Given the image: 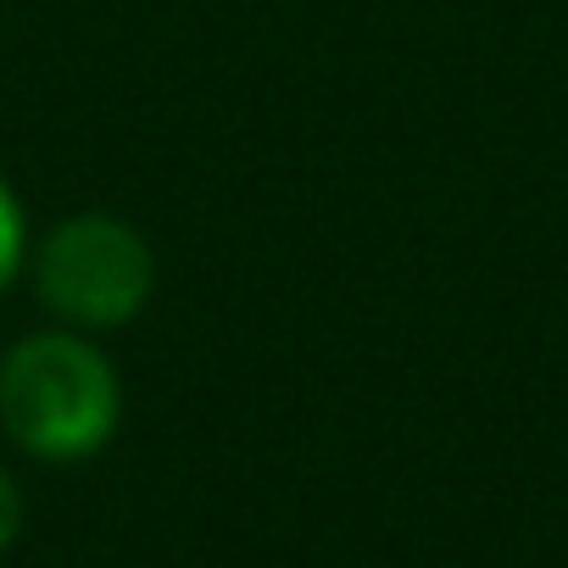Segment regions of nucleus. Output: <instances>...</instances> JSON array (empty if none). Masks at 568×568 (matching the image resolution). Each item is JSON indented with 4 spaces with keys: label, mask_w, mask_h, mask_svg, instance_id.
Segmentation results:
<instances>
[{
    "label": "nucleus",
    "mask_w": 568,
    "mask_h": 568,
    "mask_svg": "<svg viewBox=\"0 0 568 568\" xmlns=\"http://www.w3.org/2000/svg\"><path fill=\"white\" fill-rule=\"evenodd\" d=\"M18 529H23V490L7 468H0V551L18 540Z\"/></svg>",
    "instance_id": "20e7f679"
},
{
    "label": "nucleus",
    "mask_w": 568,
    "mask_h": 568,
    "mask_svg": "<svg viewBox=\"0 0 568 568\" xmlns=\"http://www.w3.org/2000/svg\"><path fill=\"white\" fill-rule=\"evenodd\" d=\"M40 302L68 329H118L140 318L156 284V256L140 229L112 212H73L62 217L40 256H34Z\"/></svg>",
    "instance_id": "f03ea898"
},
{
    "label": "nucleus",
    "mask_w": 568,
    "mask_h": 568,
    "mask_svg": "<svg viewBox=\"0 0 568 568\" xmlns=\"http://www.w3.org/2000/svg\"><path fill=\"white\" fill-rule=\"evenodd\" d=\"M23 251H29V223H23V206H18L12 184L0 179V291H7V284L18 278Z\"/></svg>",
    "instance_id": "7ed1b4c3"
},
{
    "label": "nucleus",
    "mask_w": 568,
    "mask_h": 568,
    "mask_svg": "<svg viewBox=\"0 0 568 568\" xmlns=\"http://www.w3.org/2000/svg\"><path fill=\"white\" fill-rule=\"evenodd\" d=\"M118 418H123L118 368L73 329L29 335L0 363V424L23 452L45 463H79L101 452Z\"/></svg>",
    "instance_id": "f257e3e1"
}]
</instances>
